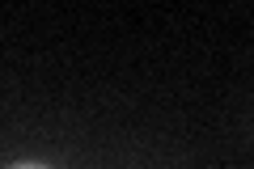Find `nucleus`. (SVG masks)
Masks as SVG:
<instances>
[{
	"label": "nucleus",
	"instance_id": "f257e3e1",
	"mask_svg": "<svg viewBox=\"0 0 254 169\" xmlns=\"http://www.w3.org/2000/svg\"><path fill=\"white\" fill-rule=\"evenodd\" d=\"M13 169H47V165H13Z\"/></svg>",
	"mask_w": 254,
	"mask_h": 169
}]
</instances>
